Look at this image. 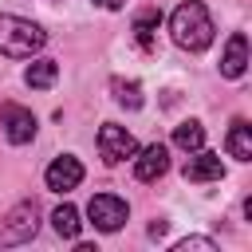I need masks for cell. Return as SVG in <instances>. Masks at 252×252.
Returning a JSON list of instances; mask_svg holds the SVG:
<instances>
[{"mask_svg":"<svg viewBox=\"0 0 252 252\" xmlns=\"http://www.w3.org/2000/svg\"><path fill=\"white\" fill-rule=\"evenodd\" d=\"M169 35H173V43L185 47V51H205V47L213 43V35H217L209 8H205L201 0L177 4L173 16H169Z\"/></svg>","mask_w":252,"mask_h":252,"instance_id":"obj_1","label":"cell"},{"mask_svg":"<svg viewBox=\"0 0 252 252\" xmlns=\"http://www.w3.org/2000/svg\"><path fill=\"white\" fill-rule=\"evenodd\" d=\"M47 43V32L24 16H0V55L8 59H32L39 47Z\"/></svg>","mask_w":252,"mask_h":252,"instance_id":"obj_2","label":"cell"},{"mask_svg":"<svg viewBox=\"0 0 252 252\" xmlns=\"http://www.w3.org/2000/svg\"><path fill=\"white\" fill-rule=\"evenodd\" d=\"M39 228V209L35 201H20L4 220H0V248H12V244H28Z\"/></svg>","mask_w":252,"mask_h":252,"instance_id":"obj_3","label":"cell"},{"mask_svg":"<svg viewBox=\"0 0 252 252\" xmlns=\"http://www.w3.org/2000/svg\"><path fill=\"white\" fill-rule=\"evenodd\" d=\"M87 217H91V224H94L98 232H118V228L126 224L130 209H126V201L114 197V193H94L91 205H87Z\"/></svg>","mask_w":252,"mask_h":252,"instance_id":"obj_4","label":"cell"},{"mask_svg":"<svg viewBox=\"0 0 252 252\" xmlns=\"http://www.w3.org/2000/svg\"><path fill=\"white\" fill-rule=\"evenodd\" d=\"M134 150H138V142H134V134H130L126 126L106 122V126L98 130V154H102L106 165H118V161L134 158Z\"/></svg>","mask_w":252,"mask_h":252,"instance_id":"obj_5","label":"cell"},{"mask_svg":"<svg viewBox=\"0 0 252 252\" xmlns=\"http://www.w3.org/2000/svg\"><path fill=\"white\" fill-rule=\"evenodd\" d=\"M181 173H185V181H220L224 177V161H220V154H213V150H193L189 158H185V165H181Z\"/></svg>","mask_w":252,"mask_h":252,"instance_id":"obj_6","label":"cell"},{"mask_svg":"<svg viewBox=\"0 0 252 252\" xmlns=\"http://www.w3.org/2000/svg\"><path fill=\"white\" fill-rule=\"evenodd\" d=\"M0 118H4V134H8L12 146H24V142L35 138V114H32V110H24V106H16V102H4Z\"/></svg>","mask_w":252,"mask_h":252,"instance_id":"obj_7","label":"cell"},{"mask_svg":"<svg viewBox=\"0 0 252 252\" xmlns=\"http://www.w3.org/2000/svg\"><path fill=\"white\" fill-rule=\"evenodd\" d=\"M43 181H47V189H55V193H67V189H75V185L83 181V161H79L75 154H63V158H55V161L47 165Z\"/></svg>","mask_w":252,"mask_h":252,"instance_id":"obj_8","label":"cell"},{"mask_svg":"<svg viewBox=\"0 0 252 252\" xmlns=\"http://www.w3.org/2000/svg\"><path fill=\"white\" fill-rule=\"evenodd\" d=\"M134 177L138 181H158L165 169H169V150L161 142H150L146 150H134Z\"/></svg>","mask_w":252,"mask_h":252,"instance_id":"obj_9","label":"cell"},{"mask_svg":"<svg viewBox=\"0 0 252 252\" xmlns=\"http://www.w3.org/2000/svg\"><path fill=\"white\" fill-rule=\"evenodd\" d=\"M244 71H248V39H244V32H236V35H228V43H224L220 75H224V79H240Z\"/></svg>","mask_w":252,"mask_h":252,"instance_id":"obj_10","label":"cell"},{"mask_svg":"<svg viewBox=\"0 0 252 252\" xmlns=\"http://www.w3.org/2000/svg\"><path fill=\"white\" fill-rule=\"evenodd\" d=\"M158 24H161V12L158 8H142L134 16V39L142 51H154L158 47Z\"/></svg>","mask_w":252,"mask_h":252,"instance_id":"obj_11","label":"cell"},{"mask_svg":"<svg viewBox=\"0 0 252 252\" xmlns=\"http://www.w3.org/2000/svg\"><path fill=\"white\" fill-rule=\"evenodd\" d=\"M224 146H228V154H232L236 161H252V126H248L244 118H236Z\"/></svg>","mask_w":252,"mask_h":252,"instance_id":"obj_12","label":"cell"},{"mask_svg":"<svg viewBox=\"0 0 252 252\" xmlns=\"http://www.w3.org/2000/svg\"><path fill=\"white\" fill-rule=\"evenodd\" d=\"M51 228H55L63 240H75V236H79V228H83V220H79V209L63 201V205L51 213Z\"/></svg>","mask_w":252,"mask_h":252,"instance_id":"obj_13","label":"cell"},{"mask_svg":"<svg viewBox=\"0 0 252 252\" xmlns=\"http://www.w3.org/2000/svg\"><path fill=\"white\" fill-rule=\"evenodd\" d=\"M55 79H59V63H55V59H35V63L24 71V83H28V87H35V91L51 87Z\"/></svg>","mask_w":252,"mask_h":252,"instance_id":"obj_14","label":"cell"},{"mask_svg":"<svg viewBox=\"0 0 252 252\" xmlns=\"http://www.w3.org/2000/svg\"><path fill=\"white\" fill-rule=\"evenodd\" d=\"M110 91H114V102L126 106V110L142 106V83L138 79H110Z\"/></svg>","mask_w":252,"mask_h":252,"instance_id":"obj_15","label":"cell"},{"mask_svg":"<svg viewBox=\"0 0 252 252\" xmlns=\"http://www.w3.org/2000/svg\"><path fill=\"white\" fill-rule=\"evenodd\" d=\"M173 146H177V150H185V154L201 150V146H205V126H201V122H193V118H189V122H181V126L173 130Z\"/></svg>","mask_w":252,"mask_h":252,"instance_id":"obj_16","label":"cell"},{"mask_svg":"<svg viewBox=\"0 0 252 252\" xmlns=\"http://www.w3.org/2000/svg\"><path fill=\"white\" fill-rule=\"evenodd\" d=\"M173 252H217V240H209V236H185V240L173 244Z\"/></svg>","mask_w":252,"mask_h":252,"instance_id":"obj_17","label":"cell"},{"mask_svg":"<svg viewBox=\"0 0 252 252\" xmlns=\"http://www.w3.org/2000/svg\"><path fill=\"white\" fill-rule=\"evenodd\" d=\"M150 236L161 240V236H165V220H154V224H150Z\"/></svg>","mask_w":252,"mask_h":252,"instance_id":"obj_18","label":"cell"},{"mask_svg":"<svg viewBox=\"0 0 252 252\" xmlns=\"http://www.w3.org/2000/svg\"><path fill=\"white\" fill-rule=\"evenodd\" d=\"M94 4H98V8H110V12H118L126 0H94Z\"/></svg>","mask_w":252,"mask_h":252,"instance_id":"obj_19","label":"cell"}]
</instances>
